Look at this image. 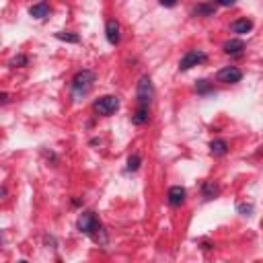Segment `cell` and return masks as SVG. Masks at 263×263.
<instances>
[{
    "mask_svg": "<svg viewBox=\"0 0 263 263\" xmlns=\"http://www.w3.org/2000/svg\"><path fill=\"white\" fill-rule=\"evenodd\" d=\"M136 99H138V105H148V107H150V103H152V99H154V84H152V80H150V76H146V74L138 82Z\"/></svg>",
    "mask_w": 263,
    "mask_h": 263,
    "instance_id": "obj_4",
    "label": "cell"
},
{
    "mask_svg": "<svg viewBox=\"0 0 263 263\" xmlns=\"http://www.w3.org/2000/svg\"><path fill=\"white\" fill-rule=\"evenodd\" d=\"M140 164H142L140 154H132V156L128 158V166H126V171H128V173H134V171H138V168H140Z\"/></svg>",
    "mask_w": 263,
    "mask_h": 263,
    "instance_id": "obj_17",
    "label": "cell"
},
{
    "mask_svg": "<svg viewBox=\"0 0 263 263\" xmlns=\"http://www.w3.org/2000/svg\"><path fill=\"white\" fill-rule=\"evenodd\" d=\"M92 109H95L99 116L109 118V116H114L116 111L120 109V99L116 95H103V97H99L95 103H92Z\"/></svg>",
    "mask_w": 263,
    "mask_h": 263,
    "instance_id": "obj_2",
    "label": "cell"
},
{
    "mask_svg": "<svg viewBox=\"0 0 263 263\" xmlns=\"http://www.w3.org/2000/svg\"><path fill=\"white\" fill-rule=\"evenodd\" d=\"M202 194H204L206 200H214V198H218V194H220V187L214 185L212 181H206V183H202Z\"/></svg>",
    "mask_w": 263,
    "mask_h": 263,
    "instance_id": "obj_14",
    "label": "cell"
},
{
    "mask_svg": "<svg viewBox=\"0 0 263 263\" xmlns=\"http://www.w3.org/2000/svg\"><path fill=\"white\" fill-rule=\"evenodd\" d=\"M236 210H238L242 216H251V214H253V204H238Z\"/></svg>",
    "mask_w": 263,
    "mask_h": 263,
    "instance_id": "obj_20",
    "label": "cell"
},
{
    "mask_svg": "<svg viewBox=\"0 0 263 263\" xmlns=\"http://www.w3.org/2000/svg\"><path fill=\"white\" fill-rule=\"evenodd\" d=\"M0 103H2V105L8 103V95H6V92H2V95H0Z\"/></svg>",
    "mask_w": 263,
    "mask_h": 263,
    "instance_id": "obj_23",
    "label": "cell"
},
{
    "mask_svg": "<svg viewBox=\"0 0 263 263\" xmlns=\"http://www.w3.org/2000/svg\"><path fill=\"white\" fill-rule=\"evenodd\" d=\"M185 198H187V192H185V187H181V185H173L171 190L166 192V202H168V206H173V208L183 206Z\"/></svg>",
    "mask_w": 263,
    "mask_h": 263,
    "instance_id": "obj_7",
    "label": "cell"
},
{
    "mask_svg": "<svg viewBox=\"0 0 263 263\" xmlns=\"http://www.w3.org/2000/svg\"><path fill=\"white\" fill-rule=\"evenodd\" d=\"M242 50H245V44H242L240 40H228L226 44L222 46V52L228 54V56H240Z\"/></svg>",
    "mask_w": 263,
    "mask_h": 263,
    "instance_id": "obj_12",
    "label": "cell"
},
{
    "mask_svg": "<svg viewBox=\"0 0 263 263\" xmlns=\"http://www.w3.org/2000/svg\"><path fill=\"white\" fill-rule=\"evenodd\" d=\"M210 152H212V156H216V158L226 156V154H228V142L222 140V138L212 140V142H210Z\"/></svg>",
    "mask_w": 263,
    "mask_h": 263,
    "instance_id": "obj_10",
    "label": "cell"
},
{
    "mask_svg": "<svg viewBox=\"0 0 263 263\" xmlns=\"http://www.w3.org/2000/svg\"><path fill=\"white\" fill-rule=\"evenodd\" d=\"M56 37L66 44H80V37L76 33H70V31H60V33H56Z\"/></svg>",
    "mask_w": 263,
    "mask_h": 263,
    "instance_id": "obj_16",
    "label": "cell"
},
{
    "mask_svg": "<svg viewBox=\"0 0 263 263\" xmlns=\"http://www.w3.org/2000/svg\"><path fill=\"white\" fill-rule=\"evenodd\" d=\"M76 226H78V230L82 232V234H86V236H92L95 234L103 224L99 222V218L95 216V212H82L80 216H78V222H76Z\"/></svg>",
    "mask_w": 263,
    "mask_h": 263,
    "instance_id": "obj_3",
    "label": "cell"
},
{
    "mask_svg": "<svg viewBox=\"0 0 263 263\" xmlns=\"http://www.w3.org/2000/svg\"><path fill=\"white\" fill-rule=\"evenodd\" d=\"M253 29V21L251 18H236V21L230 23V31L236 33V35H245Z\"/></svg>",
    "mask_w": 263,
    "mask_h": 263,
    "instance_id": "obj_9",
    "label": "cell"
},
{
    "mask_svg": "<svg viewBox=\"0 0 263 263\" xmlns=\"http://www.w3.org/2000/svg\"><path fill=\"white\" fill-rule=\"evenodd\" d=\"M27 64H29L27 56H16V58L10 60V66H18V68H23V66H27Z\"/></svg>",
    "mask_w": 263,
    "mask_h": 263,
    "instance_id": "obj_19",
    "label": "cell"
},
{
    "mask_svg": "<svg viewBox=\"0 0 263 263\" xmlns=\"http://www.w3.org/2000/svg\"><path fill=\"white\" fill-rule=\"evenodd\" d=\"M214 2H218L220 6H232V4L236 2V0H214Z\"/></svg>",
    "mask_w": 263,
    "mask_h": 263,
    "instance_id": "obj_22",
    "label": "cell"
},
{
    "mask_svg": "<svg viewBox=\"0 0 263 263\" xmlns=\"http://www.w3.org/2000/svg\"><path fill=\"white\" fill-rule=\"evenodd\" d=\"M214 12H216L214 4H198V6H194V14L196 16H214Z\"/></svg>",
    "mask_w": 263,
    "mask_h": 263,
    "instance_id": "obj_15",
    "label": "cell"
},
{
    "mask_svg": "<svg viewBox=\"0 0 263 263\" xmlns=\"http://www.w3.org/2000/svg\"><path fill=\"white\" fill-rule=\"evenodd\" d=\"M29 14H31L33 18H46V16L50 14V4L46 2V0H42V2H37V4H33V6L29 8Z\"/></svg>",
    "mask_w": 263,
    "mask_h": 263,
    "instance_id": "obj_13",
    "label": "cell"
},
{
    "mask_svg": "<svg viewBox=\"0 0 263 263\" xmlns=\"http://www.w3.org/2000/svg\"><path fill=\"white\" fill-rule=\"evenodd\" d=\"M105 35H107V42L111 46H118L122 42V27L116 18H109L107 25H105Z\"/></svg>",
    "mask_w": 263,
    "mask_h": 263,
    "instance_id": "obj_8",
    "label": "cell"
},
{
    "mask_svg": "<svg viewBox=\"0 0 263 263\" xmlns=\"http://www.w3.org/2000/svg\"><path fill=\"white\" fill-rule=\"evenodd\" d=\"M240 78H242V72L236 66H224L216 74V80L224 82V84H236V82H240Z\"/></svg>",
    "mask_w": 263,
    "mask_h": 263,
    "instance_id": "obj_6",
    "label": "cell"
},
{
    "mask_svg": "<svg viewBox=\"0 0 263 263\" xmlns=\"http://www.w3.org/2000/svg\"><path fill=\"white\" fill-rule=\"evenodd\" d=\"M196 90H198V95H210V92H214L212 84H210L208 80H206V78L198 80V84H196Z\"/></svg>",
    "mask_w": 263,
    "mask_h": 263,
    "instance_id": "obj_18",
    "label": "cell"
},
{
    "mask_svg": "<svg viewBox=\"0 0 263 263\" xmlns=\"http://www.w3.org/2000/svg\"><path fill=\"white\" fill-rule=\"evenodd\" d=\"M158 2H160L162 6H166V8H173V6L177 4V0H158Z\"/></svg>",
    "mask_w": 263,
    "mask_h": 263,
    "instance_id": "obj_21",
    "label": "cell"
},
{
    "mask_svg": "<svg viewBox=\"0 0 263 263\" xmlns=\"http://www.w3.org/2000/svg\"><path fill=\"white\" fill-rule=\"evenodd\" d=\"M92 84H95V72H90V70H80V72H76V74H74V78H72V82H70L74 99L84 97L86 92L92 88Z\"/></svg>",
    "mask_w": 263,
    "mask_h": 263,
    "instance_id": "obj_1",
    "label": "cell"
},
{
    "mask_svg": "<svg viewBox=\"0 0 263 263\" xmlns=\"http://www.w3.org/2000/svg\"><path fill=\"white\" fill-rule=\"evenodd\" d=\"M206 60H208V54L202 52V50H192V52H187L181 62H179V72H187V70H192L194 66L198 64H204Z\"/></svg>",
    "mask_w": 263,
    "mask_h": 263,
    "instance_id": "obj_5",
    "label": "cell"
},
{
    "mask_svg": "<svg viewBox=\"0 0 263 263\" xmlns=\"http://www.w3.org/2000/svg\"><path fill=\"white\" fill-rule=\"evenodd\" d=\"M148 120H150V109H148V105H138L136 114L132 116V124H134V126H144V124H148Z\"/></svg>",
    "mask_w": 263,
    "mask_h": 263,
    "instance_id": "obj_11",
    "label": "cell"
},
{
    "mask_svg": "<svg viewBox=\"0 0 263 263\" xmlns=\"http://www.w3.org/2000/svg\"><path fill=\"white\" fill-rule=\"evenodd\" d=\"M202 245H204V249H212V247H214V245H212V242H208V240H204V242H202Z\"/></svg>",
    "mask_w": 263,
    "mask_h": 263,
    "instance_id": "obj_24",
    "label": "cell"
}]
</instances>
